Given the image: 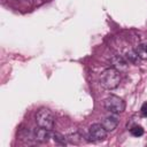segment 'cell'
<instances>
[{
  "label": "cell",
  "mask_w": 147,
  "mask_h": 147,
  "mask_svg": "<svg viewBox=\"0 0 147 147\" xmlns=\"http://www.w3.org/2000/svg\"><path fill=\"white\" fill-rule=\"evenodd\" d=\"M121 83V72L115 68H108L100 75V84L106 90H114Z\"/></svg>",
  "instance_id": "obj_1"
},
{
  "label": "cell",
  "mask_w": 147,
  "mask_h": 147,
  "mask_svg": "<svg viewBox=\"0 0 147 147\" xmlns=\"http://www.w3.org/2000/svg\"><path fill=\"white\" fill-rule=\"evenodd\" d=\"M36 123L40 127H45L48 130H52L54 127L55 118L53 113L47 108H41L36 114Z\"/></svg>",
  "instance_id": "obj_2"
},
{
  "label": "cell",
  "mask_w": 147,
  "mask_h": 147,
  "mask_svg": "<svg viewBox=\"0 0 147 147\" xmlns=\"http://www.w3.org/2000/svg\"><path fill=\"white\" fill-rule=\"evenodd\" d=\"M105 109L111 114H121L125 110V102L117 95H109L103 101Z\"/></svg>",
  "instance_id": "obj_3"
},
{
  "label": "cell",
  "mask_w": 147,
  "mask_h": 147,
  "mask_svg": "<svg viewBox=\"0 0 147 147\" xmlns=\"http://www.w3.org/2000/svg\"><path fill=\"white\" fill-rule=\"evenodd\" d=\"M107 133H108V131L103 127L102 124L95 123V124H93V125L90 126L87 138H88L90 141L98 142V141H102V140H105V139L107 138Z\"/></svg>",
  "instance_id": "obj_4"
},
{
  "label": "cell",
  "mask_w": 147,
  "mask_h": 147,
  "mask_svg": "<svg viewBox=\"0 0 147 147\" xmlns=\"http://www.w3.org/2000/svg\"><path fill=\"white\" fill-rule=\"evenodd\" d=\"M110 63L113 65V68H115L116 70H118L119 72L122 71H126L127 70V61L119 55H115L110 59Z\"/></svg>",
  "instance_id": "obj_5"
},
{
  "label": "cell",
  "mask_w": 147,
  "mask_h": 147,
  "mask_svg": "<svg viewBox=\"0 0 147 147\" xmlns=\"http://www.w3.org/2000/svg\"><path fill=\"white\" fill-rule=\"evenodd\" d=\"M33 134H34V139L39 142H47L49 140V138H52L51 130L45 129V127H40V126H39V129L34 130Z\"/></svg>",
  "instance_id": "obj_6"
},
{
  "label": "cell",
  "mask_w": 147,
  "mask_h": 147,
  "mask_svg": "<svg viewBox=\"0 0 147 147\" xmlns=\"http://www.w3.org/2000/svg\"><path fill=\"white\" fill-rule=\"evenodd\" d=\"M101 124L103 125V127L109 132V131H114L117 125H118V118L115 116V115H110V116H107L102 119Z\"/></svg>",
  "instance_id": "obj_7"
},
{
  "label": "cell",
  "mask_w": 147,
  "mask_h": 147,
  "mask_svg": "<svg viewBox=\"0 0 147 147\" xmlns=\"http://www.w3.org/2000/svg\"><path fill=\"white\" fill-rule=\"evenodd\" d=\"M134 52L137 53V55L139 56L140 60H147V45L140 44V45L136 46Z\"/></svg>",
  "instance_id": "obj_8"
},
{
  "label": "cell",
  "mask_w": 147,
  "mask_h": 147,
  "mask_svg": "<svg viewBox=\"0 0 147 147\" xmlns=\"http://www.w3.org/2000/svg\"><path fill=\"white\" fill-rule=\"evenodd\" d=\"M125 57H126V61L127 62H131V63H134V64H138L139 62V56L137 55V53L134 52V49H130L126 52L125 54Z\"/></svg>",
  "instance_id": "obj_9"
},
{
  "label": "cell",
  "mask_w": 147,
  "mask_h": 147,
  "mask_svg": "<svg viewBox=\"0 0 147 147\" xmlns=\"http://www.w3.org/2000/svg\"><path fill=\"white\" fill-rule=\"evenodd\" d=\"M130 132L133 137H141L144 134V129L140 125H134L132 129H130Z\"/></svg>",
  "instance_id": "obj_10"
},
{
  "label": "cell",
  "mask_w": 147,
  "mask_h": 147,
  "mask_svg": "<svg viewBox=\"0 0 147 147\" xmlns=\"http://www.w3.org/2000/svg\"><path fill=\"white\" fill-rule=\"evenodd\" d=\"M52 138H53V140H54L56 144H59V145H65V144H67V141H65V138H64L62 134L57 133V132H55V133H52Z\"/></svg>",
  "instance_id": "obj_11"
},
{
  "label": "cell",
  "mask_w": 147,
  "mask_h": 147,
  "mask_svg": "<svg viewBox=\"0 0 147 147\" xmlns=\"http://www.w3.org/2000/svg\"><path fill=\"white\" fill-rule=\"evenodd\" d=\"M140 114L142 117H147V102L142 103V106L140 108Z\"/></svg>",
  "instance_id": "obj_12"
}]
</instances>
